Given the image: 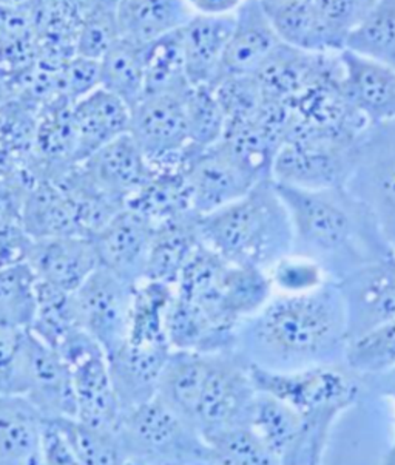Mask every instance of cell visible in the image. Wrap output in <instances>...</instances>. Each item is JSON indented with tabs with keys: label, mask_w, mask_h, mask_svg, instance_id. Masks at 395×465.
Listing matches in <instances>:
<instances>
[{
	"label": "cell",
	"mask_w": 395,
	"mask_h": 465,
	"mask_svg": "<svg viewBox=\"0 0 395 465\" xmlns=\"http://www.w3.org/2000/svg\"><path fill=\"white\" fill-rule=\"evenodd\" d=\"M348 323L335 280L304 294L272 299L236 326L235 351L271 371L344 363Z\"/></svg>",
	"instance_id": "obj_1"
},
{
	"label": "cell",
	"mask_w": 395,
	"mask_h": 465,
	"mask_svg": "<svg viewBox=\"0 0 395 465\" xmlns=\"http://www.w3.org/2000/svg\"><path fill=\"white\" fill-rule=\"evenodd\" d=\"M275 187L292 220V252L321 264L329 279L339 282L395 252L370 209L346 187Z\"/></svg>",
	"instance_id": "obj_2"
},
{
	"label": "cell",
	"mask_w": 395,
	"mask_h": 465,
	"mask_svg": "<svg viewBox=\"0 0 395 465\" xmlns=\"http://www.w3.org/2000/svg\"><path fill=\"white\" fill-rule=\"evenodd\" d=\"M205 246L231 263L262 271L292 252V220L272 178L215 213L198 215Z\"/></svg>",
	"instance_id": "obj_3"
},
{
	"label": "cell",
	"mask_w": 395,
	"mask_h": 465,
	"mask_svg": "<svg viewBox=\"0 0 395 465\" xmlns=\"http://www.w3.org/2000/svg\"><path fill=\"white\" fill-rule=\"evenodd\" d=\"M251 374L257 391L281 399L303 418V465H317L323 460L335 422L359 403L365 391L361 378L344 363L295 371H271L251 365Z\"/></svg>",
	"instance_id": "obj_4"
},
{
	"label": "cell",
	"mask_w": 395,
	"mask_h": 465,
	"mask_svg": "<svg viewBox=\"0 0 395 465\" xmlns=\"http://www.w3.org/2000/svg\"><path fill=\"white\" fill-rule=\"evenodd\" d=\"M175 290L227 328H236L272 299L267 271L231 263L201 243L185 264Z\"/></svg>",
	"instance_id": "obj_5"
},
{
	"label": "cell",
	"mask_w": 395,
	"mask_h": 465,
	"mask_svg": "<svg viewBox=\"0 0 395 465\" xmlns=\"http://www.w3.org/2000/svg\"><path fill=\"white\" fill-rule=\"evenodd\" d=\"M118 433L127 465H212L202 434L158 396L125 411Z\"/></svg>",
	"instance_id": "obj_6"
},
{
	"label": "cell",
	"mask_w": 395,
	"mask_h": 465,
	"mask_svg": "<svg viewBox=\"0 0 395 465\" xmlns=\"http://www.w3.org/2000/svg\"><path fill=\"white\" fill-rule=\"evenodd\" d=\"M255 396L251 365L235 350L205 352L191 422L209 440L224 430L246 425Z\"/></svg>",
	"instance_id": "obj_7"
},
{
	"label": "cell",
	"mask_w": 395,
	"mask_h": 465,
	"mask_svg": "<svg viewBox=\"0 0 395 465\" xmlns=\"http://www.w3.org/2000/svg\"><path fill=\"white\" fill-rule=\"evenodd\" d=\"M359 140L360 136L291 130L273 158L272 180L303 189L344 186Z\"/></svg>",
	"instance_id": "obj_8"
},
{
	"label": "cell",
	"mask_w": 395,
	"mask_h": 465,
	"mask_svg": "<svg viewBox=\"0 0 395 465\" xmlns=\"http://www.w3.org/2000/svg\"><path fill=\"white\" fill-rule=\"evenodd\" d=\"M344 187L370 209L395 249V121L370 125L360 136Z\"/></svg>",
	"instance_id": "obj_9"
},
{
	"label": "cell",
	"mask_w": 395,
	"mask_h": 465,
	"mask_svg": "<svg viewBox=\"0 0 395 465\" xmlns=\"http://www.w3.org/2000/svg\"><path fill=\"white\" fill-rule=\"evenodd\" d=\"M56 351L72 370L76 418L96 429L116 431L123 410L101 345L84 330H77Z\"/></svg>",
	"instance_id": "obj_10"
},
{
	"label": "cell",
	"mask_w": 395,
	"mask_h": 465,
	"mask_svg": "<svg viewBox=\"0 0 395 465\" xmlns=\"http://www.w3.org/2000/svg\"><path fill=\"white\" fill-rule=\"evenodd\" d=\"M134 286L114 274L98 269L72 292L77 323L98 341L105 354L114 352L127 341L133 305Z\"/></svg>",
	"instance_id": "obj_11"
},
{
	"label": "cell",
	"mask_w": 395,
	"mask_h": 465,
	"mask_svg": "<svg viewBox=\"0 0 395 465\" xmlns=\"http://www.w3.org/2000/svg\"><path fill=\"white\" fill-rule=\"evenodd\" d=\"M348 341L395 319V252L355 269L337 282Z\"/></svg>",
	"instance_id": "obj_12"
},
{
	"label": "cell",
	"mask_w": 395,
	"mask_h": 465,
	"mask_svg": "<svg viewBox=\"0 0 395 465\" xmlns=\"http://www.w3.org/2000/svg\"><path fill=\"white\" fill-rule=\"evenodd\" d=\"M44 418H76L72 370L65 359L28 331L24 357V391Z\"/></svg>",
	"instance_id": "obj_13"
},
{
	"label": "cell",
	"mask_w": 395,
	"mask_h": 465,
	"mask_svg": "<svg viewBox=\"0 0 395 465\" xmlns=\"http://www.w3.org/2000/svg\"><path fill=\"white\" fill-rule=\"evenodd\" d=\"M191 204L196 215L215 213L227 206L262 180L236 163L222 145L200 149L185 172Z\"/></svg>",
	"instance_id": "obj_14"
},
{
	"label": "cell",
	"mask_w": 395,
	"mask_h": 465,
	"mask_svg": "<svg viewBox=\"0 0 395 465\" xmlns=\"http://www.w3.org/2000/svg\"><path fill=\"white\" fill-rule=\"evenodd\" d=\"M184 94H147L132 109L129 132L149 163L192 144Z\"/></svg>",
	"instance_id": "obj_15"
},
{
	"label": "cell",
	"mask_w": 395,
	"mask_h": 465,
	"mask_svg": "<svg viewBox=\"0 0 395 465\" xmlns=\"http://www.w3.org/2000/svg\"><path fill=\"white\" fill-rule=\"evenodd\" d=\"M153 224L130 207H123L93 235L99 266L132 284L145 279Z\"/></svg>",
	"instance_id": "obj_16"
},
{
	"label": "cell",
	"mask_w": 395,
	"mask_h": 465,
	"mask_svg": "<svg viewBox=\"0 0 395 465\" xmlns=\"http://www.w3.org/2000/svg\"><path fill=\"white\" fill-rule=\"evenodd\" d=\"M79 166L93 186L123 206L152 175L149 161L130 132L96 150Z\"/></svg>",
	"instance_id": "obj_17"
},
{
	"label": "cell",
	"mask_w": 395,
	"mask_h": 465,
	"mask_svg": "<svg viewBox=\"0 0 395 465\" xmlns=\"http://www.w3.org/2000/svg\"><path fill=\"white\" fill-rule=\"evenodd\" d=\"M170 351L169 345L125 341L107 354L110 378L123 414L149 402L158 394Z\"/></svg>",
	"instance_id": "obj_18"
},
{
	"label": "cell",
	"mask_w": 395,
	"mask_h": 465,
	"mask_svg": "<svg viewBox=\"0 0 395 465\" xmlns=\"http://www.w3.org/2000/svg\"><path fill=\"white\" fill-rule=\"evenodd\" d=\"M339 57L343 92L366 123L395 121V70L348 48Z\"/></svg>",
	"instance_id": "obj_19"
},
{
	"label": "cell",
	"mask_w": 395,
	"mask_h": 465,
	"mask_svg": "<svg viewBox=\"0 0 395 465\" xmlns=\"http://www.w3.org/2000/svg\"><path fill=\"white\" fill-rule=\"evenodd\" d=\"M26 262L37 279L67 292H74L99 266L93 238L85 235L33 240Z\"/></svg>",
	"instance_id": "obj_20"
},
{
	"label": "cell",
	"mask_w": 395,
	"mask_h": 465,
	"mask_svg": "<svg viewBox=\"0 0 395 465\" xmlns=\"http://www.w3.org/2000/svg\"><path fill=\"white\" fill-rule=\"evenodd\" d=\"M281 44L262 2L246 0L235 13V25L222 57L218 79L255 74Z\"/></svg>",
	"instance_id": "obj_21"
},
{
	"label": "cell",
	"mask_w": 395,
	"mask_h": 465,
	"mask_svg": "<svg viewBox=\"0 0 395 465\" xmlns=\"http://www.w3.org/2000/svg\"><path fill=\"white\" fill-rule=\"evenodd\" d=\"M278 465H303L306 427L297 410L272 394L257 391L247 419Z\"/></svg>",
	"instance_id": "obj_22"
},
{
	"label": "cell",
	"mask_w": 395,
	"mask_h": 465,
	"mask_svg": "<svg viewBox=\"0 0 395 465\" xmlns=\"http://www.w3.org/2000/svg\"><path fill=\"white\" fill-rule=\"evenodd\" d=\"M72 114L77 164L130 130L129 105L103 87L94 88L73 104Z\"/></svg>",
	"instance_id": "obj_23"
},
{
	"label": "cell",
	"mask_w": 395,
	"mask_h": 465,
	"mask_svg": "<svg viewBox=\"0 0 395 465\" xmlns=\"http://www.w3.org/2000/svg\"><path fill=\"white\" fill-rule=\"evenodd\" d=\"M233 25L235 15H193L181 28L189 85H213L216 83Z\"/></svg>",
	"instance_id": "obj_24"
},
{
	"label": "cell",
	"mask_w": 395,
	"mask_h": 465,
	"mask_svg": "<svg viewBox=\"0 0 395 465\" xmlns=\"http://www.w3.org/2000/svg\"><path fill=\"white\" fill-rule=\"evenodd\" d=\"M198 215L187 213L153 226L145 279L175 286L185 264L200 248Z\"/></svg>",
	"instance_id": "obj_25"
},
{
	"label": "cell",
	"mask_w": 395,
	"mask_h": 465,
	"mask_svg": "<svg viewBox=\"0 0 395 465\" xmlns=\"http://www.w3.org/2000/svg\"><path fill=\"white\" fill-rule=\"evenodd\" d=\"M165 332L175 351L220 352L235 350L236 328H227L212 319L191 300L173 292L167 310Z\"/></svg>",
	"instance_id": "obj_26"
},
{
	"label": "cell",
	"mask_w": 395,
	"mask_h": 465,
	"mask_svg": "<svg viewBox=\"0 0 395 465\" xmlns=\"http://www.w3.org/2000/svg\"><path fill=\"white\" fill-rule=\"evenodd\" d=\"M44 416L22 394H0V465L42 464Z\"/></svg>",
	"instance_id": "obj_27"
},
{
	"label": "cell",
	"mask_w": 395,
	"mask_h": 465,
	"mask_svg": "<svg viewBox=\"0 0 395 465\" xmlns=\"http://www.w3.org/2000/svg\"><path fill=\"white\" fill-rule=\"evenodd\" d=\"M121 37L144 45L180 30L193 16L185 0H116Z\"/></svg>",
	"instance_id": "obj_28"
},
{
	"label": "cell",
	"mask_w": 395,
	"mask_h": 465,
	"mask_svg": "<svg viewBox=\"0 0 395 465\" xmlns=\"http://www.w3.org/2000/svg\"><path fill=\"white\" fill-rule=\"evenodd\" d=\"M22 224L33 240L83 235L72 198L56 183L45 178H39L26 192L22 206Z\"/></svg>",
	"instance_id": "obj_29"
},
{
	"label": "cell",
	"mask_w": 395,
	"mask_h": 465,
	"mask_svg": "<svg viewBox=\"0 0 395 465\" xmlns=\"http://www.w3.org/2000/svg\"><path fill=\"white\" fill-rule=\"evenodd\" d=\"M260 2L282 44L304 52L337 53L313 0Z\"/></svg>",
	"instance_id": "obj_30"
},
{
	"label": "cell",
	"mask_w": 395,
	"mask_h": 465,
	"mask_svg": "<svg viewBox=\"0 0 395 465\" xmlns=\"http://www.w3.org/2000/svg\"><path fill=\"white\" fill-rule=\"evenodd\" d=\"M125 206L147 218L153 226L170 218L193 213L184 171H153Z\"/></svg>",
	"instance_id": "obj_31"
},
{
	"label": "cell",
	"mask_w": 395,
	"mask_h": 465,
	"mask_svg": "<svg viewBox=\"0 0 395 465\" xmlns=\"http://www.w3.org/2000/svg\"><path fill=\"white\" fill-rule=\"evenodd\" d=\"M145 96L158 94H184L189 85L185 72L183 32L167 33L143 45Z\"/></svg>",
	"instance_id": "obj_32"
},
{
	"label": "cell",
	"mask_w": 395,
	"mask_h": 465,
	"mask_svg": "<svg viewBox=\"0 0 395 465\" xmlns=\"http://www.w3.org/2000/svg\"><path fill=\"white\" fill-rule=\"evenodd\" d=\"M101 87L129 105L130 110L145 96L143 45L119 37L99 61Z\"/></svg>",
	"instance_id": "obj_33"
},
{
	"label": "cell",
	"mask_w": 395,
	"mask_h": 465,
	"mask_svg": "<svg viewBox=\"0 0 395 465\" xmlns=\"http://www.w3.org/2000/svg\"><path fill=\"white\" fill-rule=\"evenodd\" d=\"M173 292L175 286L152 280H143L134 286L127 341L149 345H169L165 321Z\"/></svg>",
	"instance_id": "obj_34"
},
{
	"label": "cell",
	"mask_w": 395,
	"mask_h": 465,
	"mask_svg": "<svg viewBox=\"0 0 395 465\" xmlns=\"http://www.w3.org/2000/svg\"><path fill=\"white\" fill-rule=\"evenodd\" d=\"M36 291V312L28 331L46 345L59 350L73 332L83 330L77 323L72 292L39 279Z\"/></svg>",
	"instance_id": "obj_35"
},
{
	"label": "cell",
	"mask_w": 395,
	"mask_h": 465,
	"mask_svg": "<svg viewBox=\"0 0 395 465\" xmlns=\"http://www.w3.org/2000/svg\"><path fill=\"white\" fill-rule=\"evenodd\" d=\"M37 275L28 262L0 268V325L30 330L37 302Z\"/></svg>",
	"instance_id": "obj_36"
},
{
	"label": "cell",
	"mask_w": 395,
	"mask_h": 465,
	"mask_svg": "<svg viewBox=\"0 0 395 465\" xmlns=\"http://www.w3.org/2000/svg\"><path fill=\"white\" fill-rule=\"evenodd\" d=\"M344 48L395 70V0H379L346 39Z\"/></svg>",
	"instance_id": "obj_37"
},
{
	"label": "cell",
	"mask_w": 395,
	"mask_h": 465,
	"mask_svg": "<svg viewBox=\"0 0 395 465\" xmlns=\"http://www.w3.org/2000/svg\"><path fill=\"white\" fill-rule=\"evenodd\" d=\"M344 365L360 378H374L395 370V319L348 341Z\"/></svg>",
	"instance_id": "obj_38"
},
{
	"label": "cell",
	"mask_w": 395,
	"mask_h": 465,
	"mask_svg": "<svg viewBox=\"0 0 395 465\" xmlns=\"http://www.w3.org/2000/svg\"><path fill=\"white\" fill-rule=\"evenodd\" d=\"M67 434L79 465H127L118 430H103L77 418H54Z\"/></svg>",
	"instance_id": "obj_39"
},
{
	"label": "cell",
	"mask_w": 395,
	"mask_h": 465,
	"mask_svg": "<svg viewBox=\"0 0 395 465\" xmlns=\"http://www.w3.org/2000/svg\"><path fill=\"white\" fill-rule=\"evenodd\" d=\"M184 107L192 144L200 149H209L222 140L227 119L212 85H191L187 88Z\"/></svg>",
	"instance_id": "obj_40"
},
{
	"label": "cell",
	"mask_w": 395,
	"mask_h": 465,
	"mask_svg": "<svg viewBox=\"0 0 395 465\" xmlns=\"http://www.w3.org/2000/svg\"><path fill=\"white\" fill-rule=\"evenodd\" d=\"M119 37L116 0H99L81 19L74 50L77 56L101 61Z\"/></svg>",
	"instance_id": "obj_41"
},
{
	"label": "cell",
	"mask_w": 395,
	"mask_h": 465,
	"mask_svg": "<svg viewBox=\"0 0 395 465\" xmlns=\"http://www.w3.org/2000/svg\"><path fill=\"white\" fill-rule=\"evenodd\" d=\"M212 465H278L249 425L224 430L207 440Z\"/></svg>",
	"instance_id": "obj_42"
},
{
	"label": "cell",
	"mask_w": 395,
	"mask_h": 465,
	"mask_svg": "<svg viewBox=\"0 0 395 465\" xmlns=\"http://www.w3.org/2000/svg\"><path fill=\"white\" fill-rule=\"evenodd\" d=\"M275 294H304L328 283L329 275L315 260L291 252L267 269Z\"/></svg>",
	"instance_id": "obj_43"
},
{
	"label": "cell",
	"mask_w": 395,
	"mask_h": 465,
	"mask_svg": "<svg viewBox=\"0 0 395 465\" xmlns=\"http://www.w3.org/2000/svg\"><path fill=\"white\" fill-rule=\"evenodd\" d=\"M379 0H313L335 52H341L351 33L365 21Z\"/></svg>",
	"instance_id": "obj_44"
},
{
	"label": "cell",
	"mask_w": 395,
	"mask_h": 465,
	"mask_svg": "<svg viewBox=\"0 0 395 465\" xmlns=\"http://www.w3.org/2000/svg\"><path fill=\"white\" fill-rule=\"evenodd\" d=\"M212 87L226 114L227 123L251 118L264 101L262 88L253 74L222 76Z\"/></svg>",
	"instance_id": "obj_45"
},
{
	"label": "cell",
	"mask_w": 395,
	"mask_h": 465,
	"mask_svg": "<svg viewBox=\"0 0 395 465\" xmlns=\"http://www.w3.org/2000/svg\"><path fill=\"white\" fill-rule=\"evenodd\" d=\"M28 330L0 325V394L24 391V357Z\"/></svg>",
	"instance_id": "obj_46"
},
{
	"label": "cell",
	"mask_w": 395,
	"mask_h": 465,
	"mask_svg": "<svg viewBox=\"0 0 395 465\" xmlns=\"http://www.w3.org/2000/svg\"><path fill=\"white\" fill-rule=\"evenodd\" d=\"M98 87H101L99 61L74 54L61 64L59 90L62 98L74 104Z\"/></svg>",
	"instance_id": "obj_47"
},
{
	"label": "cell",
	"mask_w": 395,
	"mask_h": 465,
	"mask_svg": "<svg viewBox=\"0 0 395 465\" xmlns=\"http://www.w3.org/2000/svg\"><path fill=\"white\" fill-rule=\"evenodd\" d=\"M42 464L79 465L67 434L54 418H44L42 424Z\"/></svg>",
	"instance_id": "obj_48"
},
{
	"label": "cell",
	"mask_w": 395,
	"mask_h": 465,
	"mask_svg": "<svg viewBox=\"0 0 395 465\" xmlns=\"http://www.w3.org/2000/svg\"><path fill=\"white\" fill-rule=\"evenodd\" d=\"M193 15L231 16L240 10L246 0H185Z\"/></svg>",
	"instance_id": "obj_49"
},
{
	"label": "cell",
	"mask_w": 395,
	"mask_h": 465,
	"mask_svg": "<svg viewBox=\"0 0 395 465\" xmlns=\"http://www.w3.org/2000/svg\"><path fill=\"white\" fill-rule=\"evenodd\" d=\"M10 99H13V92L5 79L0 78V109L5 105Z\"/></svg>",
	"instance_id": "obj_50"
},
{
	"label": "cell",
	"mask_w": 395,
	"mask_h": 465,
	"mask_svg": "<svg viewBox=\"0 0 395 465\" xmlns=\"http://www.w3.org/2000/svg\"><path fill=\"white\" fill-rule=\"evenodd\" d=\"M33 4V0H0V6H10V8H21Z\"/></svg>",
	"instance_id": "obj_51"
},
{
	"label": "cell",
	"mask_w": 395,
	"mask_h": 465,
	"mask_svg": "<svg viewBox=\"0 0 395 465\" xmlns=\"http://www.w3.org/2000/svg\"><path fill=\"white\" fill-rule=\"evenodd\" d=\"M383 464L395 465V440L390 450L386 451V455L383 456Z\"/></svg>",
	"instance_id": "obj_52"
}]
</instances>
